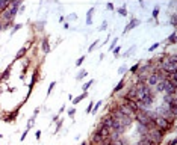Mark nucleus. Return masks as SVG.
I'll return each instance as SVG.
<instances>
[{"label": "nucleus", "mask_w": 177, "mask_h": 145, "mask_svg": "<svg viewBox=\"0 0 177 145\" xmlns=\"http://www.w3.org/2000/svg\"><path fill=\"white\" fill-rule=\"evenodd\" d=\"M160 69H164V71H167V73H173L176 71V68H177V56L173 55L171 57H165L164 61H160Z\"/></svg>", "instance_id": "f257e3e1"}, {"label": "nucleus", "mask_w": 177, "mask_h": 145, "mask_svg": "<svg viewBox=\"0 0 177 145\" xmlns=\"http://www.w3.org/2000/svg\"><path fill=\"white\" fill-rule=\"evenodd\" d=\"M173 124H174V122H171V121H168V120H165L164 116H159V115L153 120V126L156 127V128H159V130H162L164 133L170 132V130H171V127H173Z\"/></svg>", "instance_id": "f03ea898"}, {"label": "nucleus", "mask_w": 177, "mask_h": 145, "mask_svg": "<svg viewBox=\"0 0 177 145\" xmlns=\"http://www.w3.org/2000/svg\"><path fill=\"white\" fill-rule=\"evenodd\" d=\"M150 141L152 142H154L156 145H159L160 142H162V139H164V136H165V133L162 132V130H159V128H156V127H150L148 128V132H147V135H145Z\"/></svg>", "instance_id": "7ed1b4c3"}, {"label": "nucleus", "mask_w": 177, "mask_h": 145, "mask_svg": "<svg viewBox=\"0 0 177 145\" xmlns=\"http://www.w3.org/2000/svg\"><path fill=\"white\" fill-rule=\"evenodd\" d=\"M111 132L112 130H109L108 127H105V126H101V124L97 127V130H95V133H99L101 138H111Z\"/></svg>", "instance_id": "20e7f679"}, {"label": "nucleus", "mask_w": 177, "mask_h": 145, "mask_svg": "<svg viewBox=\"0 0 177 145\" xmlns=\"http://www.w3.org/2000/svg\"><path fill=\"white\" fill-rule=\"evenodd\" d=\"M176 91H177V86H176V85H171L168 80H165V89H164V92H165V94L176 95Z\"/></svg>", "instance_id": "39448f33"}, {"label": "nucleus", "mask_w": 177, "mask_h": 145, "mask_svg": "<svg viewBox=\"0 0 177 145\" xmlns=\"http://www.w3.org/2000/svg\"><path fill=\"white\" fill-rule=\"evenodd\" d=\"M100 124H101V126H105V127H108L109 130H112V128H114V120H112L111 116H105L103 120H101Z\"/></svg>", "instance_id": "423d86ee"}, {"label": "nucleus", "mask_w": 177, "mask_h": 145, "mask_svg": "<svg viewBox=\"0 0 177 145\" xmlns=\"http://www.w3.org/2000/svg\"><path fill=\"white\" fill-rule=\"evenodd\" d=\"M139 23H141V21H139L138 18H132V20H130V23H129V24L126 26V27H124V33H127V32L130 30V29H135L136 26H139Z\"/></svg>", "instance_id": "0eeeda50"}, {"label": "nucleus", "mask_w": 177, "mask_h": 145, "mask_svg": "<svg viewBox=\"0 0 177 145\" xmlns=\"http://www.w3.org/2000/svg\"><path fill=\"white\" fill-rule=\"evenodd\" d=\"M164 103H165V104H177L176 95H171V94H165V97H164Z\"/></svg>", "instance_id": "6e6552de"}, {"label": "nucleus", "mask_w": 177, "mask_h": 145, "mask_svg": "<svg viewBox=\"0 0 177 145\" xmlns=\"http://www.w3.org/2000/svg\"><path fill=\"white\" fill-rule=\"evenodd\" d=\"M41 47H42V50H44V53H49V51H50V44H49V38H42Z\"/></svg>", "instance_id": "1a4fd4ad"}, {"label": "nucleus", "mask_w": 177, "mask_h": 145, "mask_svg": "<svg viewBox=\"0 0 177 145\" xmlns=\"http://www.w3.org/2000/svg\"><path fill=\"white\" fill-rule=\"evenodd\" d=\"M26 53H27V48H26V47H21L20 50L17 51V55H15V61H20V59L23 57Z\"/></svg>", "instance_id": "9d476101"}, {"label": "nucleus", "mask_w": 177, "mask_h": 145, "mask_svg": "<svg viewBox=\"0 0 177 145\" xmlns=\"http://www.w3.org/2000/svg\"><path fill=\"white\" fill-rule=\"evenodd\" d=\"M9 8H11V2H8V0H2L0 2V12H5Z\"/></svg>", "instance_id": "9b49d317"}, {"label": "nucleus", "mask_w": 177, "mask_h": 145, "mask_svg": "<svg viewBox=\"0 0 177 145\" xmlns=\"http://www.w3.org/2000/svg\"><path fill=\"white\" fill-rule=\"evenodd\" d=\"M138 145H156V144H154V142H152V141H150V139H148L147 136H142L141 139H139Z\"/></svg>", "instance_id": "f8f14e48"}, {"label": "nucleus", "mask_w": 177, "mask_h": 145, "mask_svg": "<svg viewBox=\"0 0 177 145\" xmlns=\"http://www.w3.org/2000/svg\"><path fill=\"white\" fill-rule=\"evenodd\" d=\"M138 132H139V135H141V138H142V136L147 135L148 127H147V126H142V124H138Z\"/></svg>", "instance_id": "ddd939ff"}, {"label": "nucleus", "mask_w": 177, "mask_h": 145, "mask_svg": "<svg viewBox=\"0 0 177 145\" xmlns=\"http://www.w3.org/2000/svg\"><path fill=\"white\" fill-rule=\"evenodd\" d=\"M12 63H14V62H12ZM12 63H11V65H9L6 69H5V71H3V74H2V76H0V82H2V80H6V79L9 77V74H11L9 71H11V67H12Z\"/></svg>", "instance_id": "4468645a"}, {"label": "nucleus", "mask_w": 177, "mask_h": 145, "mask_svg": "<svg viewBox=\"0 0 177 145\" xmlns=\"http://www.w3.org/2000/svg\"><path fill=\"white\" fill-rule=\"evenodd\" d=\"M86 97H88V92H83L82 95H79V97H76V98H73L71 101H73V104H79L80 101H82L83 98H86Z\"/></svg>", "instance_id": "2eb2a0df"}, {"label": "nucleus", "mask_w": 177, "mask_h": 145, "mask_svg": "<svg viewBox=\"0 0 177 145\" xmlns=\"http://www.w3.org/2000/svg\"><path fill=\"white\" fill-rule=\"evenodd\" d=\"M93 14H94V8H91L86 12V24H93Z\"/></svg>", "instance_id": "dca6fc26"}, {"label": "nucleus", "mask_w": 177, "mask_h": 145, "mask_svg": "<svg viewBox=\"0 0 177 145\" xmlns=\"http://www.w3.org/2000/svg\"><path fill=\"white\" fill-rule=\"evenodd\" d=\"M154 88H156L158 92H164V89H165V80H160V82H159Z\"/></svg>", "instance_id": "f3484780"}, {"label": "nucleus", "mask_w": 177, "mask_h": 145, "mask_svg": "<svg viewBox=\"0 0 177 145\" xmlns=\"http://www.w3.org/2000/svg\"><path fill=\"white\" fill-rule=\"evenodd\" d=\"M123 88H124V80H123V79H121V82H118V85H117V86L114 88V94H117V92H120V91H121Z\"/></svg>", "instance_id": "a211bd4d"}, {"label": "nucleus", "mask_w": 177, "mask_h": 145, "mask_svg": "<svg viewBox=\"0 0 177 145\" xmlns=\"http://www.w3.org/2000/svg\"><path fill=\"white\" fill-rule=\"evenodd\" d=\"M176 36H177V33L176 32H173V33H171L170 36H168V44H176Z\"/></svg>", "instance_id": "6ab92c4d"}, {"label": "nucleus", "mask_w": 177, "mask_h": 145, "mask_svg": "<svg viewBox=\"0 0 177 145\" xmlns=\"http://www.w3.org/2000/svg\"><path fill=\"white\" fill-rule=\"evenodd\" d=\"M93 83H94V80H93V79H91V80H88V82H86V83H85V85H83V86H82V89H83V92H86V91L89 89V86H91V85H93Z\"/></svg>", "instance_id": "aec40b11"}, {"label": "nucleus", "mask_w": 177, "mask_h": 145, "mask_svg": "<svg viewBox=\"0 0 177 145\" xmlns=\"http://www.w3.org/2000/svg\"><path fill=\"white\" fill-rule=\"evenodd\" d=\"M86 74H88L86 69H82V71H80V73L77 74V76H76V79H77V80H82L83 77H86Z\"/></svg>", "instance_id": "412c9836"}, {"label": "nucleus", "mask_w": 177, "mask_h": 145, "mask_svg": "<svg viewBox=\"0 0 177 145\" xmlns=\"http://www.w3.org/2000/svg\"><path fill=\"white\" fill-rule=\"evenodd\" d=\"M118 14L123 15V17H126V15H127V8H126V5H123V8L118 9Z\"/></svg>", "instance_id": "4be33fe9"}, {"label": "nucleus", "mask_w": 177, "mask_h": 145, "mask_svg": "<svg viewBox=\"0 0 177 145\" xmlns=\"http://www.w3.org/2000/svg\"><path fill=\"white\" fill-rule=\"evenodd\" d=\"M135 48H136L135 45H132V47H130V50H127V51H126V53H124V55H123V56H124V57H129V56L132 55V53H135Z\"/></svg>", "instance_id": "5701e85b"}, {"label": "nucleus", "mask_w": 177, "mask_h": 145, "mask_svg": "<svg viewBox=\"0 0 177 145\" xmlns=\"http://www.w3.org/2000/svg\"><path fill=\"white\" fill-rule=\"evenodd\" d=\"M21 27H23V24H20V23H17V24H14V27H12V32H11V33H15V32H18Z\"/></svg>", "instance_id": "b1692460"}, {"label": "nucleus", "mask_w": 177, "mask_h": 145, "mask_svg": "<svg viewBox=\"0 0 177 145\" xmlns=\"http://www.w3.org/2000/svg\"><path fill=\"white\" fill-rule=\"evenodd\" d=\"M159 12H160V9H159V6H154V9H153V18H158V15H159Z\"/></svg>", "instance_id": "393cba45"}, {"label": "nucleus", "mask_w": 177, "mask_h": 145, "mask_svg": "<svg viewBox=\"0 0 177 145\" xmlns=\"http://www.w3.org/2000/svg\"><path fill=\"white\" fill-rule=\"evenodd\" d=\"M171 26H173V27H176V26H177V17H176V14L171 15Z\"/></svg>", "instance_id": "a878e982"}, {"label": "nucleus", "mask_w": 177, "mask_h": 145, "mask_svg": "<svg viewBox=\"0 0 177 145\" xmlns=\"http://www.w3.org/2000/svg\"><path fill=\"white\" fill-rule=\"evenodd\" d=\"M139 67H141V63L138 62L136 65H133V67L130 68V73H132V74H136V71H138V68H139Z\"/></svg>", "instance_id": "bb28decb"}, {"label": "nucleus", "mask_w": 177, "mask_h": 145, "mask_svg": "<svg viewBox=\"0 0 177 145\" xmlns=\"http://www.w3.org/2000/svg\"><path fill=\"white\" fill-rule=\"evenodd\" d=\"M55 86H56V82H52V83H50V86H49V89H47V95H50V94H52V91L55 89Z\"/></svg>", "instance_id": "cd10ccee"}, {"label": "nucleus", "mask_w": 177, "mask_h": 145, "mask_svg": "<svg viewBox=\"0 0 177 145\" xmlns=\"http://www.w3.org/2000/svg\"><path fill=\"white\" fill-rule=\"evenodd\" d=\"M117 42H118V38H114L111 42V45H109V50H114V48L117 47Z\"/></svg>", "instance_id": "c85d7f7f"}, {"label": "nucleus", "mask_w": 177, "mask_h": 145, "mask_svg": "<svg viewBox=\"0 0 177 145\" xmlns=\"http://www.w3.org/2000/svg\"><path fill=\"white\" fill-rule=\"evenodd\" d=\"M34 122H35V116H32L30 120L27 121V128H29V130H30L32 127H34Z\"/></svg>", "instance_id": "c756f323"}, {"label": "nucleus", "mask_w": 177, "mask_h": 145, "mask_svg": "<svg viewBox=\"0 0 177 145\" xmlns=\"http://www.w3.org/2000/svg\"><path fill=\"white\" fill-rule=\"evenodd\" d=\"M21 6V2L20 0H17V2H14V3H11V8H15V9H18Z\"/></svg>", "instance_id": "7c9ffc66"}, {"label": "nucleus", "mask_w": 177, "mask_h": 145, "mask_svg": "<svg viewBox=\"0 0 177 145\" xmlns=\"http://www.w3.org/2000/svg\"><path fill=\"white\" fill-rule=\"evenodd\" d=\"M27 133H29V128H26V130L23 132V135H21V136H20V141H21V142H23V141H24V139H26V136H27Z\"/></svg>", "instance_id": "2f4dec72"}, {"label": "nucleus", "mask_w": 177, "mask_h": 145, "mask_svg": "<svg viewBox=\"0 0 177 145\" xmlns=\"http://www.w3.org/2000/svg\"><path fill=\"white\" fill-rule=\"evenodd\" d=\"M83 61H85V56H80V57L77 59V61H76V65H77V67H80V65L83 63Z\"/></svg>", "instance_id": "473e14b6"}, {"label": "nucleus", "mask_w": 177, "mask_h": 145, "mask_svg": "<svg viewBox=\"0 0 177 145\" xmlns=\"http://www.w3.org/2000/svg\"><path fill=\"white\" fill-rule=\"evenodd\" d=\"M126 71H127V67L126 65H121L120 68H118V73H120V74H124Z\"/></svg>", "instance_id": "72a5a7b5"}, {"label": "nucleus", "mask_w": 177, "mask_h": 145, "mask_svg": "<svg viewBox=\"0 0 177 145\" xmlns=\"http://www.w3.org/2000/svg\"><path fill=\"white\" fill-rule=\"evenodd\" d=\"M11 26H12V21H5V23H3V30L5 29H9Z\"/></svg>", "instance_id": "f704fd0d"}, {"label": "nucleus", "mask_w": 177, "mask_h": 145, "mask_svg": "<svg viewBox=\"0 0 177 145\" xmlns=\"http://www.w3.org/2000/svg\"><path fill=\"white\" fill-rule=\"evenodd\" d=\"M156 48H159V42H154V44H153L152 47L148 48V51H154V50H156Z\"/></svg>", "instance_id": "c9c22d12"}, {"label": "nucleus", "mask_w": 177, "mask_h": 145, "mask_svg": "<svg viewBox=\"0 0 177 145\" xmlns=\"http://www.w3.org/2000/svg\"><path fill=\"white\" fill-rule=\"evenodd\" d=\"M36 24H38V26H35V27L38 29V30H42V29H44V21H40V23H36Z\"/></svg>", "instance_id": "e433bc0d"}, {"label": "nucleus", "mask_w": 177, "mask_h": 145, "mask_svg": "<svg viewBox=\"0 0 177 145\" xmlns=\"http://www.w3.org/2000/svg\"><path fill=\"white\" fill-rule=\"evenodd\" d=\"M58 124H56V130H55V133H58L59 130H61V127H62V120L61 121H56Z\"/></svg>", "instance_id": "4c0bfd02"}, {"label": "nucleus", "mask_w": 177, "mask_h": 145, "mask_svg": "<svg viewBox=\"0 0 177 145\" xmlns=\"http://www.w3.org/2000/svg\"><path fill=\"white\" fill-rule=\"evenodd\" d=\"M97 44H99V41H94V42H93V44H91V45H89V48H88V51H93V50H94V48H95V45H97Z\"/></svg>", "instance_id": "58836bf2"}, {"label": "nucleus", "mask_w": 177, "mask_h": 145, "mask_svg": "<svg viewBox=\"0 0 177 145\" xmlns=\"http://www.w3.org/2000/svg\"><path fill=\"white\" fill-rule=\"evenodd\" d=\"M106 27H108V21H103V24H101L100 27H99V30H105Z\"/></svg>", "instance_id": "ea45409f"}, {"label": "nucleus", "mask_w": 177, "mask_h": 145, "mask_svg": "<svg viewBox=\"0 0 177 145\" xmlns=\"http://www.w3.org/2000/svg\"><path fill=\"white\" fill-rule=\"evenodd\" d=\"M120 48H121V47H115L114 50H112V51H114V56H118V55H120Z\"/></svg>", "instance_id": "a19ab883"}, {"label": "nucleus", "mask_w": 177, "mask_h": 145, "mask_svg": "<svg viewBox=\"0 0 177 145\" xmlns=\"http://www.w3.org/2000/svg\"><path fill=\"white\" fill-rule=\"evenodd\" d=\"M74 114H76V109H70V110H68V116H71V118H73Z\"/></svg>", "instance_id": "79ce46f5"}, {"label": "nucleus", "mask_w": 177, "mask_h": 145, "mask_svg": "<svg viewBox=\"0 0 177 145\" xmlns=\"http://www.w3.org/2000/svg\"><path fill=\"white\" fill-rule=\"evenodd\" d=\"M176 144H177V139H176V138H173V139L168 142V145H176Z\"/></svg>", "instance_id": "37998d69"}, {"label": "nucleus", "mask_w": 177, "mask_h": 145, "mask_svg": "<svg viewBox=\"0 0 177 145\" xmlns=\"http://www.w3.org/2000/svg\"><path fill=\"white\" fill-rule=\"evenodd\" d=\"M35 136H36V141L41 138V130H36V133H35Z\"/></svg>", "instance_id": "c03bdc74"}, {"label": "nucleus", "mask_w": 177, "mask_h": 145, "mask_svg": "<svg viewBox=\"0 0 177 145\" xmlns=\"http://www.w3.org/2000/svg\"><path fill=\"white\" fill-rule=\"evenodd\" d=\"M108 9L112 11V9H114V5H112V3H108Z\"/></svg>", "instance_id": "a18cd8bd"}, {"label": "nucleus", "mask_w": 177, "mask_h": 145, "mask_svg": "<svg viewBox=\"0 0 177 145\" xmlns=\"http://www.w3.org/2000/svg\"><path fill=\"white\" fill-rule=\"evenodd\" d=\"M38 114H40V109H35V112H34V116H36Z\"/></svg>", "instance_id": "49530a36"}, {"label": "nucleus", "mask_w": 177, "mask_h": 145, "mask_svg": "<svg viewBox=\"0 0 177 145\" xmlns=\"http://www.w3.org/2000/svg\"><path fill=\"white\" fill-rule=\"evenodd\" d=\"M2 30H3V24H2V23H0V32H2Z\"/></svg>", "instance_id": "de8ad7c7"}, {"label": "nucleus", "mask_w": 177, "mask_h": 145, "mask_svg": "<svg viewBox=\"0 0 177 145\" xmlns=\"http://www.w3.org/2000/svg\"><path fill=\"white\" fill-rule=\"evenodd\" d=\"M80 145H88V144H86V142H82V144H80Z\"/></svg>", "instance_id": "09e8293b"}, {"label": "nucleus", "mask_w": 177, "mask_h": 145, "mask_svg": "<svg viewBox=\"0 0 177 145\" xmlns=\"http://www.w3.org/2000/svg\"><path fill=\"white\" fill-rule=\"evenodd\" d=\"M0 15H2V12H0Z\"/></svg>", "instance_id": "8fccbe9b"}, {"label": "nucleus", "mask_w": 177, "mask_h": 145, "mask_svg": "<svg viewBox=\"0 0 177 145\" xmlns=\"http://www.w3.org/2000/svg\"><path fill=\"white\" fill-rule=\"evenodd\" d=\"M136 145H138V144H136Z\"/></svg>", "instance_id": "3c124183"}]
</instances>
